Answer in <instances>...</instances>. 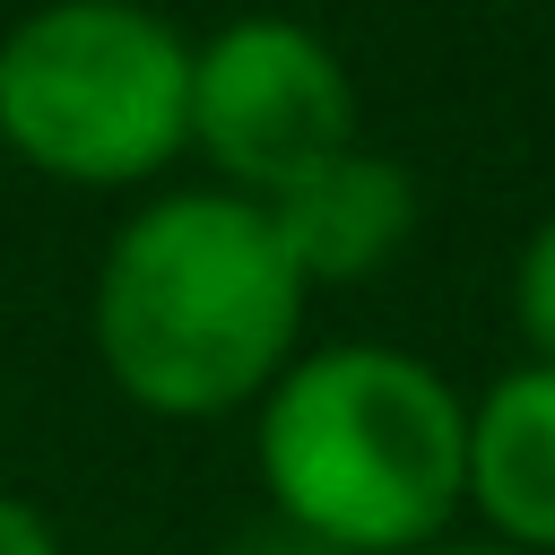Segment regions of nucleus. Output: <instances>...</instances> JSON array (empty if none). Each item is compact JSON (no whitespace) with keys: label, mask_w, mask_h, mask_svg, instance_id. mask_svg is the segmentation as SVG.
Instances as JSON below:
<instances>
[{"label":"nucleus","mask_w":555,"mask_h":555,"mask_svg":"<svg viewBox=\"0 0 555 555\" xmlns=\"http://www.w3.org/2000/svg\"><path fill=\"white\" fill-rule=\"evenodd\" d=\"M304 304L312 286L295 278L269 208L217 182H182L147 191L113 225L87 295V338L130 408L208 425L243 416L295 364Z\"/></svg>","instance_id":"obj_1"},{"label":"nucleus","mask_w":555,"mask_h":555,"mask_svg":"<svg viewBox=\"0 0 555 555\" xmlns=\"http://www.w3.org/2000/svg\"><path fill=\"white\" fill-rule=\"evenodd\" d=\"M251 468L278 520L347 555H425L460 520L468 399L382 338L295 347L251 399Z\"/></svg>","instance_id":"obj_2"},{"label":"nucleus","mask_w":555,"mask_h":555,"mask_svg":"<svg viewBox=\"0 0 555 555\" xmlns=\"http://www.w3.org/2000/svg\"><path fill=\"white\" fill-rule=\"evenodd\" d=\"M0 147L61 191H147L191 156V35L147 0H43L0 35Z\"/></svg>","instance_id":"obj_3"},{"label":"nucleus","mask_w":555,"mask_h":555,"mask_svg":"<svg viewBox=\"0 0 555 555\" xmlns=\"http://www.w3.org/2000/svg\"><path fill=\"white\" fill-rule=\"evenodd\" d=\"M338 147H356V78L321 26L243 9L191 43V156L217 191L278 199Z\"/></svg>","instance_id":"obj_4"},{"label":"nucleus","mask_w":555,"mask_h":555,"mask_svg":"<svg viewBox=\"0 0 555 555\" xmlns=\"http://www.w3.org/2000/svg\"><path fill=\"white\" fill-rule=\"evenodd\" d=\"M304 286H364L416 243V173L382 147H338L312 173H295L278 199H260Z\"/></svg>","instance_id":"obj_5"},{"label":"nucleus","mask_w":555,"mask_h":555,"mask_svg":"<svg viewBox=\"0 0 555 555\" xmlns=\"http://www.w3.org/2000/svg\"><path fill=\"white\" fill-rule=\"evenodd\" d=\"M460 512H477L512 555H555V364L529 356L468 399Z\"/></svg>","instance_id":"obj_6"},{"label":"nucleus","mask_w":555,"mask_h":555,"mask_svg":"<svg viewBox=\"0 0 555 555\" xmlns=\"http://www.w3.org/2000/svg\"><path fill=\"white\" fill-rule=\"evenodd\" d=\"M512 321H520L529 356L555 364V208L529 225V243H520V260H512Z\"/></svg>","instance_id":"obj_7"},{"label":"nucleus","mask_w":555,"mask_h":555,"mask_svg":"<svg viewBox=\"0 0 555 555\" xmlns=\"http://www.w3.org/2000/svg\"><path fill=\"white\" fill-rule=\"evenodd\" d=\"M225 555H347V546H330V538H312V529H295V520L269 512V520H251Z\"/></svg>","instance_id":"obj_8"},{"label":"nucleus","mask_w":555,"mask_h":555,"mask_svg":"<svg viewBox=\"0 0 555 555\" xmlns=\"http://www.w3.org/2000/svg\"><path fill=\"white\" fill-rule=\"evenodd\" d=\"M0 555H61L52 520H43L26 494H0Z\"/></svg>","instance_id":"obj_9"},{"label":"nucleus","mask_w":555,"mask_h":555,"mask_svg":"<svg viewBox=\"0 0 555 555\" xmlns=\"http://www.w3.org/2000/svg\"><path fill=\"white\" fill-rule=\"evenodd\" d=\"M425 555H512V546H494V538H442V546H425Z\"/></svg>","instance_id":"obj_10"}]
</instances>
